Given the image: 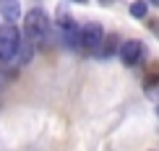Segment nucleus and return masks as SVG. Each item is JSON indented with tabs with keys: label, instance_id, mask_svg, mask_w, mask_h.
<instances>
[{
	"label": "nucleus",
	"instance_id": "obj_2",
	"mask_svg": "<svg viewBox=\"0 0 159 151\" xmlns=\"http://www.w3.org/2000/svg\"><path fill=\"white\" fill-rule=\"evenodd\" d=\"M18 44H21V34L13 29V24L0 26V63H8L16 57Z\"/></svg>",
	"mask_w": 159,
	"mask_h": 151
},
{
	"label": "nucleus",
	"instance_id": "obj_10",
	"mask_svg": "<svg viewBox=\"0 0 159 151\" xmlns=\"http://www.w3.org/2000/svg\"><path fill=\"white\" fill-rule=\"evenodd\" d=\"M146 26L154 31V37L159 39V18H146Z\"/></svg>",
	"mask_w": 159,
	"mask_h": 151
},
{
	"label": "nucleus",
	"instance_id": "obj_14",
	"mask_svg": "<svg viewBox=\"0 0 159 151\" xmlns=\"http://www.w3.org/2000/svg\"><path fill=\"white\" fill-rule=\"evenodd\" d=\"M149 3H151V5H159V0H149Z\"/></svg>",
	"mask_w": 159,
	"mask_h": 151
},
{
	"label": "nucleus",
	"instance_id": "obj_12",
	"mask_svg": "<svg viewBox=\"0 0 159 151\" xmlns=\"http://www.w3.org/2000/svg\"><path fill=\"white\" fill-rule=\"evenodd\" d=\"M99 3H102V5H112V3H115V0H99Z\"/></svg>",
	"mask_w": 159,
	"mask_h": 151
},
{
	"label": "nucleus",
	"instance_id": "obj_9",
	"mask_svg": "<svg viewBox=\"0 0 159 151\" xmlns=\"http://www.w3.org/2000/svg\"><path fill=\"white\" fill-rule=\"evenodd\" d=\"M146 13H149V0H133V3H130V16L133 18L146 21Z\"/></svg>",
	"mask_w": 159,
	"mask_h": 151
},
{
	"label": "nucleus",
	"instance_id": "obj_4",
	"mask_svg": "<svg viewBox=\"0 0 159 151\" xmlns=\"http://www.w3.org/2000/svg\"><path fill=\"white\" fill-rule=\"evenodd\" d=\"M146 55V47H143V42H138V39H128V42H123L120 44V60L123 65H136V63H141V57Z\"/></svg>",
	"mask_w": 159,
	"mask_h": 151
},
{
	"label": "nucleus",
	"instance_id": "obj_15",
	"mask_svg": "<svg viewBox=\"0 0 159 151\" xmlns=\"http://www.w3.org/2000/svg\"><path fill=\"white\" fill-rule=\"evenodd\" d=\"M157 112H159V109H157Z\"/></svg>",
	"mask_w": 159,
	"mask_h": 151
},
{
	"label": "nucleus",
	"instance_id": "obj_7",
	"mask_svg": "<svg viewBox=\"0 0 159 151\" xmlns=\"http://www.w3.org/2000/svg\"><path fill=\"white\" fill-rule=\"evenodd\" d=\"M34 39H21V44H18V52H16V57H18V63L21 65H26V63H31V57H34Z\"/></svg>",
	"mask_w": 159,
	"mask_h": 151
},
{
	"label": "nucleus",
	"instance_id": "obj_11",
	"mask_svg": "<svg viewBox=\"0 0 159 151\" xmlns=\"http://www.w3.org/2000/svg\"><path fill=\"white\" fill-rule=\"evenodd\" d=\"M149 76H157V78H159V63H154V65L149 68Z\"/></svg>",
	"mask_w": 159,
	"mask_h": 151
},
{
	"label": "nucleus",
	"instance_id": "obj_5",
	"mask_svg": "<svg viewBox=\"0 0 159 151\" xmlns=\"http://www.w3.org/2000/svg\"><path fill=\"white\" fill-rule=\"evenodd\" d=\"M120 39H117V34H104L102 39V44H99V50H97V57L99 60H107V57L112 55H120Z\"/></svg>",
	"mask_w": 159,
	"mask_h": 151
},
{
	"label": "nucleus",
	"instance_id": "obj_8",
	"mask_svg": "<svg viewBox=\"0 0 159 151\" xmlns=\"http://www.w3.org/2000/svg\"><path fill=\"white\" fill-rule=\"evenodd\" d=\"M55 21H57V29H76V26H78V24L73 21V16H70V13L65 11L63 5L57 8V16H55Z\"/></svg>",
	"mask_w": 159,
	"mask_h": 151
},
{
	"label": "nucleus",
	"instance_id": "obj_6",
	"mask_svg": "<svg viewBox=\"0 0 159 151\" xmlns=\"http://www.w3.org/2000/svg\"><path fill=\"white\" fill-rule=\"evenodd\" d=\"M0 16L8 24L18 21V18H21V3H18V0H0Z\"/></svg>",
	"mask_w": 159,
	"mask_h": 151
},
{
	"label": "nucleus",
	"instance_id": "obj_3",
	"mask_svg": "<svg viewBox=\"0 0 159 151\" xmlns=\"http://www.w3.org/2000/svg\"><path fill=\"white\" fill-rule=\"evenodd\" d=\"M104 39V29L99 24H84L81 26V50L86 52H97L99 44Z\"/></svg>",
	"mask_w": 159,
	"mask_h": 151
},
{
	"label": "nucleus",
	"instance_id": "obj_13",
	"mask_svg": "<svg viewBox=\"0 0 159 151\" xmlns=\"http://www.w3.org/2000/svg\"><path fill=\"white\" fill-rule=\"evenodd\" d=\"M70 3H78V5H81V3H86V0H70Z\"/></svg>",
	"mask_w": 159,
	"mask_h": 151
},
{
	"label": "nucleus",
	"instance_id": "obj_1",
	"mask_svg": "<svg viewBox=\"0 0 159 151\" xmlns=\"http://www.w3.org/2000/svg\"><path fill=\"white\" fill-rule=\"evenodd\" d=\"M50 31V18L42 8H34L24 16V34L29 39H42Z\"/></svg>",
	"mask_w": 159,
	"mask_h": 151
}]
</instances>
